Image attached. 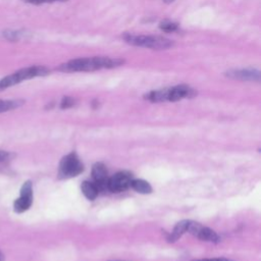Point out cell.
Returning a JSON list of instances; mask_svg holds the SVG:
<instances>
[{"label":"cell","instance_id":"6da1fadb","mask_svg":"<svg viewBox=\"0 0 261 261\" xmlns=\"http://www.w3.org/2000/svg\"><path fill=\"white\" fill-rule=\"evenodd\" d=\"M123 59L115 57H89V58H76L69 60L58 67V70L66 72L75 71H93L103 68H113L122 65Z\"/></svg>","mask_w":261,"mask_h":261},{"label":"cell","instance_id":"7a4b0ae2","mask_svg":"<svg viewBox=\"0 0 261 261\" xmlns=\"http://www.w3.org/2000/svg\"><path fill=\"white\" fill-rule=\"evenodd\" d=\"M197 92L187 85H178L171 88L151 91L144 96V98L151 102H164V101H178L184 98H193Z\"/></svg>","mask_w":261,"mask_h":261},{"label":"cell","instance_id":"3957f363","mask_svg":"<svg viewBox=\"0 0 261 261\" xmlns=\"http://www.w3.org/2000/svg\"><path fill=\"white\" fill-rule=\"evenodd\" d=\"M49 72L50 70L47 67L41 66V65H34V66L21 68L0 80V91H3L7 88L15 86L25 80L47 75Z\"/></svg>","mask_w":261,"mask_h":261},{"label":"cell","instance_id":"277c9868","mask_svg":"<svg viewBox=\"0 0 261 261\" xmlns=\"http://www.w3.org/2000/svg\"><path fill=\"white\" fill-rule=\"evenodd\" d=\"M123 39L126 43L133 46L150 48L155 50H165L173 46V42L171 40L160 36H138L133 34H124Z\"/></svg>","mask_w":261,"mask_h":261},{"label":"cell","instance_id":"5b68a950","mask_svg":"<svg viewBox=\"0 0 261 261\" xmlns=\"http://www.w3.org/2000/svg\"><path fill=\"white\" fill-rule=\"evenodd\" d=\"M84 170V166L75 153H69L64 156L59 164L58 175L60 178H68L80 174Z\"/></svg>","mask_w":261,"mask_h":261},{"label":"cell","instance_id":"8992f818","mask_svg":"<svg viewBox=\"0 0 261 261\" xmlns=\"http://www.w3.org/2000/svg\"><path fill=\"white\" fill-rule=\"evenodd\" d=\"M33 203V185L31 180H27L19 193V197L13 203V210L16 213H22L27 211Z\"/></svg>","mask_w":261,"mask_h":261},{"label":"cell","instance_id":"52a82bcc","mask_svg":"<svg viewBox=\"0 0 261 261\" xmlns=\"http://www.w3.org/2000/svg\"><path fill=\"white\" fill-rule=\"evenodd\" d=\"M187 231L205 242L217 243L220 240L219 236L214 230H212L209 227L203 226L201 223H198V222H195L192 220H189V222H188Z\"/></svg>","mask_w":261,"mask_h":261},{"label":"cell","instance_id":"ba28073f","mask_svg":"<svg viewBox=\"0 0 261 261\" xmlns=\"http://www.w3.org/2000/svg\"><path fill=\"white\" fill-rule=\"evenodd\" d=\"M133 179V175L130 172L127 171H120L117 172L112 177L108 178V191L111 192H122L129 188L130 181Z\"/></svg>","mask_w":261,"mask_h":261},{"label":"cell","instance_id":"9c48e42d","mask_svg":"<svg viewBox=\"0 0 261 261\" xmlns=\"http://www.w3.org/2000/svg\"><path fill=\"white\" fill-rule=\"evenodd\" d=\"M225 75L232 80L259 82L261 74L257 69H230L225 72Z\"/></svg>","mask_w":261,"mask_h":261},{"label":"cell","instance_id":"30bf717a","mask_svg":"<svg viewBox=\"0 0 261 261\" xmlns=\"http://www.w3.org/2000/svg\"><path fill=\"white\" fill-rule=\"evenodd\" d=\"M188 222L189 220H181L179 222H177L173 228V230L171 231V233L168 236L167 240L168 242L172 243L177 241L185 232H187V227H188Z\"/></svg>","mask_w":261,"mask_h":261},{"label":"cell","instance_id":"8fae6325","mask_svg":"<svg viewBox=\"0 0 261 261\" xmlns=\"http://www.w3.org/2000/svg\"><path fill=\"white\" fill-rule=\"evenodd\" d=\"M92 176L95 179V182L99 181H105L108 180L107 177V170L103 163H96L92 168Z\"/></svg>","mask_w":261,"mask_h":261},{"label":"cell","instance_id":"7c38bea8","mask_svg":"<svg viewBox=\"0 0 261 261\" xmlns=\"http://www.w3.org/2000/svg\"><path fill=\"white\" fill-rule=\"evenodd\" d=\"M23 103H24V101L21 99H13V100L0 99V113L14 110V109L22 106Z\"/></svg>","mask_w":261,"mask_h":261},{"label":"cell","instance_id":"4fadbf2b","mask_svg":"<svg viewBox=\"0 0 261 261\" xmlns=\"http://www.w3.org/2000/svg\"><path fill=\"white\" fill-rule=\"evenodd\" d=\"M82 192L85 195V197L89 200H94L97 196H98V190L95 186V184L91 182V181H83L82 186H81Z\"/></svg>","mask_w":261,"mask_h":261},{"label":"cell","instance_id":"5bb4252c","mask_svg":"<svg viewBox=\"0 0 261 261\" xmlns=\"http://www.w3.org/2000/svg\"><path fill=\"white\" fill-rule=\"evenodd\" d=\"M132 189H134L136 192L141 194H150L152 192V188L146 180L143 179H132L130 186Z\"/></svg>","mask_w":261,"mask_h":261},{"label":"cell","instance_id":"9a60e30c","mask_svg":"<svg viewBox=\"0 0 261 261\" xmlns=\"http://www.w3.org/2000/svg\"><path fill=\"white\" fill-rule=\"evenodd\" d=\"M2 37L6 39L9 42H17L18 40L22 39L25 35V33L21 31H12V30H6L1 33Z\"/></svg>","mask_w":261,"mask_h":261},{"label":"cell","instance_id":"2e32d148","mask_svg":"<svg viewBox=\"0 0 261 261\" xmlns=\"http://www.w3.org/2000/svg\"><path fill=\"white\" fill-rule=\"evenodd\" d=\"M159 28H160L162 31L167 32V33L175 32V31H177V30H178V25H177V23L172 22V21H169V20H164V21L160 22Z\"/></svg>","mask_w":261,"mask_h":261},{"label":"cell","instance_id":"e0dca14e","mask_svg":"<svg viewBox=\"0 0 261 261\" xmlns=\"http://www.w3.org/2000/svg\"><path fill=\"white\" fill-rule=\"evenodd\" d=\"M73 105H74V100L71 97H63V99L61 100V103H60V107L62 109L69 108Z\"/></svg>","mask_w":261,"mask_h":261},{"label":"cell","instance_id":"ac0fdd59","mask_svg":"<svg viewBox=\"0 0 261 261\" xmlns=\"http://www.w3.org/2000/svg\"><path fill=\"white\" fill-rule=\"evenodd\" d=\"M28 3L31 4H43V3H51V2H55V1H66V0H24Z\"/></svg>","mask_w":261,"mask_h":261},{"label":"cell","instance_id":"d6986e66","mask_svg":"<svg viewBox=\"0 0 261 261\" xmlns=\"http://www.w3.org/2000/svg\"><path fill=\"white\" fill-rule=\"evenodd\" d=\"M11 154L7 151H4V150H0V162H3V161H6L10 158Z\"/></svg>","mask_w":261,"mask_h":261},{"label":"cell","instance_id":"ffe728a7","mask_svg":"<svg viewBox=\"0 0 261 261\" xmlns=\"http://www.w3.org/2000/svg\"><path fill=\"white\" fill-rule=\"evenodd\" d=\"M194 261H232L226 258H213V259H201V260H194Z\"/></svg>","mask_w":261,"mask_h":261},{"label":"cell","instance_id":"44dd1931","mask_svg":"<svg viewBox=\"0 0 261 261\" xmlns=\"http://www.w3.org/2000/svg\"><path fill=\"white\" fill-rule=\"evenodd\" d=\"M3 260V255L0 253V261H2Z\"/></svg>","mask_w":261,"mask_h":261}]
</instances>
